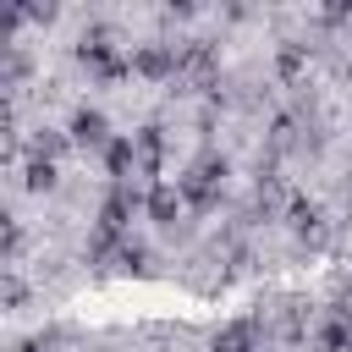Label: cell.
Here are the masks:
<instances>
[{"instance_id": "6da1fadb", "label": "cell", "mask_w": 352, "mask_h": 352, "mask_svg": "<svg viewBox=\"0 0 352 352\" xmlns=\"http://www.w3.org/2000/svg\"><path fill=\"white\" fill-rule=\"evenodd\" d=\"M220 182H226V160H198L187 176H182V198L192 209H209L220 198Z\"/></svg>"}, {"instance_id": "7a4b0ae2", "label": "cell", "mask_w": 352, "mask_h": 352, "mask_svg": "<svg viewBox=\"0 0 352 352\" xmlns=\"http://www.w3.org/2000/svg\"><path fill=\"white\" fill-rule=\"evenodd\" d=\"M72 143H82V148H110V126H104V116L99 110H77L72 116Z\"/></svg>"}, {"instance_id": "3957f363", "label": "cell", "mask_w": 352, "mask_h": 352, "mask_svg": "<svg viewBox=\"0 0 352 352\" xmlns=\"http://www.w3.org/2000/svg\"><path fill=\"white\" fill-rule=\"evenodd\" d=\"M253 346H258V324L253 319H236V324H226L214 336V352H253Z\"/></svg>"}, {"instance_id": "277c9868", "label": "cell", "mask_w": 352, "mask_h": 352, "mask_svg": "<svg viewBox=\"0 0 352 352\" xmlns=\"http://www.w3.org/2000/svg\"><path fill=\"white\" fill-rule=\"evenodd\" d=\"M176 204H182V187H154V192H148V214H154L160 226L176 220Z\"/></svg>"}, {"instance_id": "5b68a950", "label": "cell", "mask_w": 352, "mask_h": 352, "mask_svg": "<svg viewBox=\"0 0 352 352\" xmlns=\"http://www.w3.org/2000/svg\"><path fill=\"white\" fill-rule=\"evenodd\" d=\"M104 160H110V176H126V170L138 165V148H132V138H110Z\"/></svg>"}, {"instance_id": "8992f818", "label": "cell", "mask_w": 352, "mask_h": 352, "mask_svg": "<svg viewBox=\"0 0 352 352\" xmlns=\"http://www.w3.org/2000/svg\"><path fill=\"white\" fill-rule=\"evenodd\" d=\"M60 148H66V138H60V132H50V126H44V132H33V143H28V154H33V160H55Z\"/></svg>"}, {"instance_id": "52a82bcc", "label": "cell", "mask_w": 352, "mask_h": 352, "mask_svg": "<svg viewBox=\"0 0 352 352\" xmlns=\"http://www.w3.org/2000/svg\"><path fill=\"white\" fill-rule=\"evenodd\" d=\"M55 187V165L50 160H28V192H50Z\"/></svg>"}, {"instance_id": "ba28073f", "label": "cell", "mask_w": 352, "mask_h": 352, "mask_svg": "<svg viewBox=\"0 0 352 352\" xmlns=\"http://www.w3.org/2000/svg\"><path fill=\"white\" fill-rule=\"evenodd\" d=\"M292 226H297L302 236H324V226H319V209H314V204H292Z\"/></svg>"}]
</instances>
